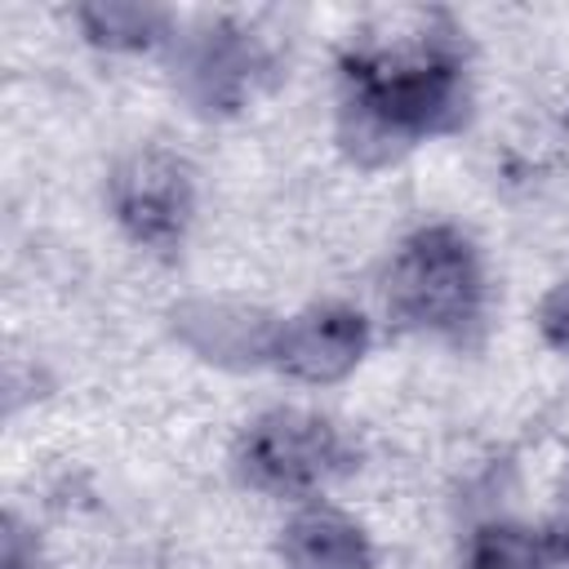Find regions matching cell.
Returning a JSON list of instances; mask_svg holds the SVG:
<instances>
[{
	"mask_svg": "<svg viewBox=\"0 0 569 569\" xmlns=\"http://www.w3.org/2000/svg\"><path fill=\"white\" fill-rule=\"evenodd\" d=\"M347 107L387 138H418L453 124L462 102V58L440 13H396L347 49Z\"/></svg>",
	"mask_w": 569,
	"mask_h": 569,
	"instance_id": "cell-1",
	"label": "cell"
},
{
	"mask_svg": "<svg viewBox=\"0 0 569 569\" xmlns=\"http://www.w3.org/2000/svg\"><path fill=\"white\" fill-rule=\"evenodd\" d=\"M387 307L413 329L462 342L485 311V271L467 236H458L453 227L413 231L391 258Z\"/></svg>",
	"mask_w": 569,
	"mask_h": 569,
	"instance_id": "cell-2",
	"label": "cell"
},
{
	"mask_svg": "<svg viewBox=\"0 0 569 569\" xmlns=\"http://www.w3.org/2000/svg\"><path fill=\"white\" fill-rule=\"evenodd\" d=\"M236 467H240L244 485H253L262 493L298 498V493L329 485L347 467V445H342L338 427L320 413L271 409L244 431V440L236 449Z\"/></svg>",
	"mask_w": 569,
	"mask_h": 569,
	"instance_id": "cell-3",
	"label": "cell"
},
{
	"mask_svg": "<svg viewBox=\"0 0 569 569\" xmlns=\"http://www.w3.org/2000/svg\"><path fill=\"white\" fill-rule=\"evenodd\" d=\"M111 204L124 231L147 249H173L191 218L187 164L160 147L133 151L111 178Z\"/></svg>",
	"mask_w": 569,
	"mask_h": 569,
	"instance_id": "cell-4",
	"label": "cell"
},
{
	"mask_svg": "<svg viewBox=\"0 0 569 569\" xmlns=\"http://www.w3.org/2000/svg\"><path fill=\"white\" fill-rule=\"evenodd\" d=\"M365 347V325L360 316H347V311H320V316H307L293 325L289 333V347H284V365L307 373V378H333L342 373Z\"/></svg>",
	"mask_w": 569,
	"mask_h": 569,
	"instance_id": "cell-5",
	"label": "cell"
},
{
	"mask_svg": "<svg viewBox=\"0 0 569 569\" xmlns=\"http://www.w3.org/2000/svg\"><path fill=\"white\" fill-rule=\"evenodd\" d=\"M556 547L525 525H485L471 533L462 569H551Z\"/></svg>",
	"mask_w": 569,
	"mask_h": 569,
	"instance_id": "cell-6",
	"label": "cell"
}]
</instances>
